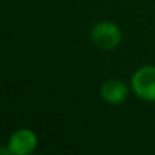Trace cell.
<instances>
[{"mask_svg": "<svg viewBox=\"0 0 155 155\" xmlns=\"http://www.w3.org/2000/svg\"><path fill=\"white\" fill-rule=\"evenodd\" d=\"M91 39L95 47L101 50H114L122 44L124 35L117 24L113 21H98L91 30Z\"/></svg>", "mask_w": 155, "mask_h": 155, "instance_id": "1", "label": "cell"}, {"mask_svg": "<svg viewBox=\"0 0 155 155\" xmlns=\"http://www.w3.org/2000/svg\"><path fill=\"white\" fill-rule=\"evenodd\" d=\"M131 91L146 103H155V65H143L131 75Z\"/></svg>", "mask_w": 155, "mask_h": 155, "instance_id": "2", "label": "cell"}, {"mask_svg": "<svg viewBox=\"0 0 155 155\" xmlns=\"http://www.w3.org/2000/svg\"><path fill=\"white\" fill-rule=\"evenodd\" d=\"M38 136L29 128H20L8 139V149L11 155H32L38 148Z\"/></svg>", "mask_w": 155, "mask_h": 155, "instance_id": "3", "label": "cell"}, {"mask_svg": "<svg viewBox=\"0 0 155 155\" xmlns=\"http://www.w3.org/2000/svg\"><path fill=\"white\" fill-rule=\"evenodd\" d=\"M100 94H101V98L107 104L117 105V104H122L128 98L130 87L119 78H108L103 83Z\"/></svg>", "mask_w": 155, "mask_h": 155, "instance_id": "4", "label": "cell"}, {"mask_svg": "<svg viewBox=\"0 0 155 155\" xmlns=\"http://www.w3.org/2000/svg\"><path fill=\"white\" fill-rule=\"evenodd\" d=\"M32 155H38V154H32Z\"/></svg>", "mask_w": 155, "mask_h": 155, "instance_id": "5", "label": "cell"}]
</instances>
